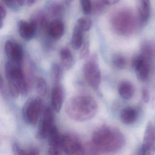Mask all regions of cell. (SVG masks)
<instances>
[{
  "mask_svg": "<svg viewBox=\"0 0 155 155\" xmlns=\"http://www.w3.org/2000/svg\"><path fill=\"white\" fill-rule=\"evenodd\" d=\"M90 53V45L89 42L86 41L84 44H83L81 48L80 51V57L81 59L87 58Z\"/></svg>",
  "mask_w": 155,
  "mask_h": 155,
  "instance_id": "obj_31",
  "label": "cell"
},
{
  "mask_svg": "<svg viewBox=\"0 0 155 155\" xmlns=\"http://www.w3.org/2000/svg\"><path fill=\"white\" fill-rule=\"evenodd\" d=\"M7 7L13 10H17L21 7L25 2V0H1Z\"/></svg>",
  "mask_w": 155,
  "mask_h": 155,
  "instance_id": "obj_27",
  "label": "cell"
},
{
  "mask_svg": "<svg viewBox=\"0 0 155 155\" xmlns=\"http://www.w3.org/2000/svg\"><path fill=\"white\" fill-rule=\"evenodd\" d=\"M55 126L54 114L51 108L47 107L44 112V115L39 125L37 137L39 139L47 138L50 131Z\"/></svg>",
  "mask_w": 155,
  "mask_h": 155,
  "instance_id": "obj_8",
  "label": "cell"
},
{
  "mask_svg": "<svg viewBox=\"0 0 155 155\" xmlns=\"http://www.w3.org/2000/svg\"><path fill=\"white\" fill-rule=\"evenodd\" d=\"M83 31H88L92 25V21L88 17H81L77 21L76 25Z\"/></svg>",
  "mask_w": 155,
  "mask_h": 155,
  "instance_id": "obj_25",
  "label": "cell"
},
{
  "mask_svg": "<svg viewBox=\"0 0 155 155\" xmlns=\"http://www.w3.org/2000/svg\"><path fill=\"white\" fill-rule=\"evenodd\" d=\"M125 139L117 128L102 125L97 128L92 135V144L97 151L104 154H114L122 148Z\"/></svg>",
  "mask_w": 155,
  "mask_h": 155,
  "instance_id": "obj_1",
  "label": "cell"
},
{
  "mask_svg": "<svg viewBox=\"0 0 155 155\" xmlns=\"http://www.w3.org/2000/svg\"><path fill=\"white\" fill-rule=\"evenodd\" d=\"M47 138L48 139L50 145L61 147L62 136L59 134V133L56 125L53 128Z\"/></svg>",
  "mask_w": 155,
  "mask_h": 155,
  "instance_id": "obj_22",
  "label": "cell"
},
{
  "mask_svg": "<svg viewBox=\"0 0 155 155\" xmlns=\"http://www.w3.org/2000/svg\"><path fill=\"white\" fill-rule=\"evenodd\" d=\"M36 89L38 93L44 96L47 91V85L46 81L42 77H38L36 80Z\"/></svg>",
  "mask_w": 155,
  "mask_h": 155,
  "instance_id": "obj_26",
  "label": "cell"
},
{
  "mask_svg": "<svg viewBox=\"0 0 155 155\" xmlns=\"http://www.w3.org/2000/svg\"><path fill=\"white\" fill-rule=\"evenodd\" d=\"M37 1V0H26V3L27 6H31L33 5Z\"/></svg>",
  "mask_w": 155,
  "mask_h": 155,
  "instance_id": "obj_37",
  "label": "cell"
},
{
  "mask_svg": "<svg viewBox=\"0 0 155 155\" xmlns=\"http://www.w3.org/2000/svg\"><path fill=\"white\" fill-rule=\"evenodd\" d=\"M65 26L60 18H56L50 21L47 29V36L53 40H59L64 35Z\"/></svg>",
  "mask_w": 155,
  "mask_h": 155,
  "instance_id": "obj_13",
  "label": "cell"
},
{
  "mask_svg": "<svg viewBox=\"0 0 155 155\" xmlns=\"http://www.w3.org/2000/svg\"><path fill=\"white\" fill-rule=\"evenodd\" d=\"M61 147H59L50 145L47 153V155H61Z\"/></svg>",
  "mask_w": 155,
  "mask_h": 155,
  "instance_id": "obj_32",
  "label": "cell"
},
{
  "mask_svg": "<svg viewBox=\"0 0 155 155\" xmlns=\"http://www.w3.org/2000/svg\"><path fill=\"white\" fill-rule=\"evenodd\" d=\"M96 101L88 95H78L67 102L65 111L67 115L76 121H85L93 118L97 112Z\"/></svg>",
  "mask_w": 155,
  "mask_h": 155,
  "instance_id": "obj_2",
  "label": "cell"
},
{
  "mask_svg": "<svg viewBox=\"0 0 155 155\" xmlns=\"http://www.w3.org/2000/svg\"><path fill=\"white\" fill-rule=\"evenodd\" d=\"M37 27V29L47 34V29L50 24L48 15L42 10H38L34 13L30 18Z\"/></svg>",
  "mask_w": 155,
  "mask_h": 155,
  "instance_id": "obj_15",
  "label": "cell"
},
{
  "mask_svg": "<svg viewBox=\"0 0 155 155\" xmlns=\"http://www.w3.org/2000/svg\"><path fill=\"white\" fill-rule=\"evenodd\" d=\"M137 21L134 13L129 8H120L113 12L110 18L112 30L116 34L124 36H129L134 31Z\"/></svg>",
  "mask_w": 155,
  "mask_h": 155,
  "instance_id": "obj_4",
  "label": "cell"
},
{
  "mask_svg": "<svg viewBox=\"0 0 155 155\" xmlns=\"http://www.w3.org/2000/svg\"><path fill=\"white\" fill-rule=\"evenodd\" d=\"M113 65L117 69H124L126 67L127 61L125 58L120 54H115L111 58Z\"/></svg>",
  "mask_w": 155,
  "mask_h": 155,
  "instance_id": "obj_24",
  "label": "cell"
},
{
  "mask_svg": "<svg viewBox=\"0 0 155 155\" xmlns=\"http://www.w3.org/2000/svg\"><path fill=\"white\" fill-rule=\"evenodd\" d=\"M51 72L54 84H60V81L62 77V70L61 67L56 63L53 64L51 68Z\"/></svg>",
  "mask_w": 155,
  "mask_h": 155,
  "instance_id": "obj_23",
  "label": "cell"
},
{
  "mask_svg": "<svg viewBox=\"0 0 155 155\" xmlns=\"http://www.w3.org/2000/svg\"><path fill=\"white\" fill-rule=\"evenodd\" d=\"M119 95L125 100L131 99L134 96L135 89L133 84L128 81H122L119 82L117 87Z\"/></svg>",
  "mask_w": 155,
  "mask_h": 155,
  "instance_id": "obj_17",
  "label": "cell"
},
{
  "mask_svg": "<svg viewBox=\"0 0 155 155\" xmlns=\"http://www.w3.org/2000/svg\"><path fill=\"white\" fill-rule=\"evenodd\" d=\"M83 32L77 25H75L71 39V45L74 50L81 48L83 45Z\"/></svg>",
  "mask_w": 155,
  "mask_h": 155,
  "instance_id": "obj_21",
  "label": "cell"
},
{
  "mask_svg": "<svg viewBox=\"0 0 155 155\" xmlns=\"http://www.w3.org/2000/svg\"><path fill=\"white\" fill-rule=\"evenodd\" d=\"M64 99V92L60 84H54L51 94V102L53 109L59 113L62 108Z\"/></svg>",
  "mask_w": 155,
  "mask_h": 155,
  "instance_id": "obj_14",
  "label": "cell"
},
{
  "mask_svg": "<svg viewBox=\"0 0 155 155\" xmlns=\"http://www.w3.org/2000/svg\"><path fill=\"white\" fill-rule=\"evenodd\" d=\"M85 79L88 85L97 90L101 81V70L96 55L91 56L85 62L83 68Z\"/></svg>",
  "mask_w": 155,
  "mask_h": 155,
  "instance_id": "obj_6",
  "label": "cell"
},
{
  "mask_svg": "<svg viewBox=\"0 0 155 155\" xmlns=\"http://www.w3.org/2000/svg\"><path fill=\"white\" fill-rule=\"evenodd\" d=\"M5 75L9 93L12 97L25 95L28 93V84L21 65L7 61L5 65Z\"/></svg>",
  "mask_w": 155,
  "mask_h": 155,
  "instance_id": "obj_3",
  "label": "cell"
},
{
  "mask_svg": "<svg viewBox=\"0 0 155 155\" xmlns=\"http://www.w3.org/2000/svg\"><path fill=\"white\" fill-rule=\"evenodd\" d=\"M120 120L125 124H132L137 119L138 112L134 108L128 107L124 108L120 112Z\"/></svg>",
  "mask_w": 155,
  "mask_h": 155,
  "instance_id": "obj_18",
  "label": "cell"
},
{
  "mask_svg": "<svg viewBox=\"0 0 155 155\" xmlns=\"http://www.w3.org/2000/svg\"><path fill=\"white\" fill-rule=\"evenodd\" d=\"M0 12H1V28H2L3 27L4 19H5L7 14L6 9L5 8L4 5L2 4V2H1L0 4Z\"/></svg>",
  "mask_w": 155,
  "mask_h": 155,
  "instance_id": "obj_33",
  "label": "cell"
},
{
  "mask_svg": "<svg viewBox=\"0 0 155 155\" xmlns=\"http://www.w3.org/2000/svg\"><path fill=\"white\" fill-rule=\"evenodd\" d=\"M59 56L62 65L67 70L70 69L73 65V58L70 49L67 47L62 48L60 50Z\"/></svg>",
  "mask_w": 155,
  "mask_h": 155,
  "instance_id": "obj_19",
  "label": "cell"
},
{
  "mask_svg": "<svg viewBox=\"0 0 155 155\" xmlns=\"http://www.w3.org/2000/svg\"><path fill=\"white\" fill-rule=\"evenodd\" d=\"M105 5H113L118 2L120 0H101Z\"/></svg>",
  "mask_w": 155,
  "mask_h": 155,
  "instance_id": "obj_35",
  "label": "cell"
},
{
  "mask_svg": "<svg viewBox=\"0 0 155 155\" xmlns=\"http://www.w3.org/2000/svg\"><path fill=\"white\" fill-rule=\"evenodd\" d=\"M142 98H143V100L145 101V102H148V100H149V94H148V93L147 91L146 90H143L142 91Z\"/></svg>",
  "mask_w": 155,
  "mask_h": 155,
  "instance_id": "obj_36",
  "label": "cell"
},
{
  "mask_svg": "<svg viewBox=\"0 0 155 155\" xmlns=\"http://www.w3.org/2000/svg\"><path fill=\"white\" fill-rule=\"evenodd\" d=\"M12 152L13 155H28V150H25L17 143L13 144Z\"/></svg>",
  "mask_w": 155,
  "mask_h": 155,
  "instance_id": "obj_30",
  "label": "cell"
},
{
  "mask_svg": "<svg viewBox=\"0 0 155 155\" xmlns=\"http://www.w3.org/2000/svg\"><path fill=\"white\" fill-rule=\"evenodd\" d=\"M149 58L142 54L134 56L132 59L131 64L136 74L137 78L141 81H145L150 73Z\"/></svg>",
  "mask_w": 155,
  "mask_h": 155,
  "instance_id": "obj_9",
  "label": "cell"
},
{
  "mask_svg": "<svg viewBox=\"0 0 155 155\" xmlns=\"http://www.w3.org/2000/svg\"><path fill=\"white\" fill-rule=\"evenodd\" d=\"M61 148L66 155H85V150L81 140L71 134L62 136Z\"/></svg>",
  "mask_w": 155,
  "mask_h": 155,
  "instance_id": "obj_7",
  "label": "cell"
},
{
  "mask_svg": "<svg viewBox=\"0 0 155 155\" xmlns=\"http://www.w3.org/2000/svg\"><path fill=\"white\" fill-rule=\"evenodd\" d=\"M73 1V0H62V1H63L66 5H68V4H71Z\"/></svg>",
  "mask_w": 155,
  "mask_h": 155,
  "instance_id": "obj_38",
  "label": "cell"
},
{
  "mask_svg": "<svg viewBox=\"0 0 155 155\" xmlns=\"http://www.w3.org/2000/svg\"><path fill=\"white\" fill-rule=\"evenodd\" d=\"M65 12V8L62 3L60 2H53L47 8L48 16L56 18H59L62 16Z\"/></svg>",
  "mask_w": 155,
  "mask_h": 155,
  "instance_id": "obj_20",
  "label": "cell"
},
{
  "mask_svg": "<svg viewBox=\"0 0 155 155\" xmlns=\"http://www.w3.org/2000/svg\"><path fill=\"white\" fill-rule=\"evenodd\" d=\"M137 9V19L141 25H145L150 16V1L136 0Z\"/></svg>",
  "mask_w": 155,
  "mask_h": 155,
  "instance_id": "obj_16",
  "label": "cell"
},
{
  "mask_svg": "<svg viewBox=\"0 0 155 155\" xmlns=\"http://www.w3.org/2000/svg\"><path fill=\"white\" fill-rule=\"evenodd\" d=\"M82 10L85 15H89L92 11V3L91 0H79Z\"/></svg>",
  "mask_w": 155,
  "mask_h": 155,
  "instance_id": "obj_28",
  "label": "cell"
},
{
  "mask_svg": "<svg viewBox=\"0 0 155 155\" xmlns=\"http://www.w3.org/2000/svg\"><path fill=\"white\" fill-rule=\"evenodd\" d=\"M18 31L22 38L26 41L32 39L38 30L35 24L31 22L25 20H20L18 22Z\"/></svg>",
  "mask_w": 155,
  "mask_h": 155,
  "instance_id": "obj_12",
  "label": "cell"
},
{
  "mask_svg": "<svg viewBox=\"0 0 155 155\" xmlns=\"http://www.w3.org/2000/svg\"><path fill=\"white\" fill-rule=\"evenodd\" d=\"M105 4L101 0H97L94 2L92 4V11L91 12H94V13H101L104 11L105 8Z\"/></svg>",
  "mask_w": 155,
  "mask_h": 155,
  "instance_id": "obj_29",
  "label": "cell"
},
{
  "mask_svg": "<svg viewBox=\"0 0 155 155\" xmlns=\"http://www.w3.org/2000/svg\"><path fill=\"white\" fill-rule=\"evenodd\" d=\"M28 155H39V151L36 148H31L28 150Z\"/></svg>",
  "mask_w": 155,
  "mask_h": 155,
  "instance_id": "obj_34",
  "label": "cell"
},
{
  "mask_svg": "<svg viewBox=\"0 0 155 155\" xmlns=\"http://www.w3.org/2000/svg\"><path fill=\"white\" fill-rule=\"evenodd\" d=\"M141 155H155V128L151 122L147 124L145 131Z\"/></svg>",
  "mask_w": 155,
  "mask_h": 155,
  "instance_id": "obj_10",
  "label": "cell"
},
{
  "mask_svg": "<svg viewBox=\"0 0 155 155\" xmlns=\"http://www.w3.org/2000/svg\"><path fill=\"white\" fill-rule=\"evenodd\" d=\"M42 101L39 97L29 98L24 104L22 114L24 120L29 125H35L41 114Z\"/></svg>",
  "mask_w": 155,
  "mask_h": 155,
  "instance_id": "obj_5",
  "label": "cell"
},
{
  "mask_svg": "<svg viewBox=\"0 0 155 155\" xmlns=\"http://www.w3.org/2000/svg\"><path fill=\"white\" fill-rule=\"evenodd\" d=\"M4 51L8 61L20 65L22 64L23 50L19 43L14 40H7L4 45Z\"/></svg>",
  "mask_w": 155,
  "mask_h": 155,
  "instance_id": "obj_11",
  "label": "cell"
}]
</instances>
